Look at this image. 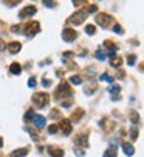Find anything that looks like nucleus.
<instances>
[{"instance_id":"nucleus-17","label":"nucleus","mask_w":144,"mask_h":157,"mask_svg":"<svg viewBox=\"0 0 144 157\" xmlns=\"http://www.w3.org/2000/svg\"><path fill=\"white\" fill-rule=\"evenodd\" d=\"M76 143H78V145H84V146H87V136H85V134H84V136H82V134H79V136L76 137Z\"/></svg>"},{"instance_id":"nucleus-35","label":"nucleus","mask_w":144,"mask_h":157,"mask_svg":"<svg viewBox=\"0 0 144 157\" xmlns=\"http://www.w3.org/2000/svg\"><path fill=\"white\" fill-rule=\"evenodd\" d=\"M28 86H30V88H34V86H36V79L31 77V79L28 80Z\"/></svg>"},{"instance_id":"nucleus-11","label":"nucleus","mask_w":144,"mask_h":157,"mask_svg":"<svg viewBox=\"0 0 144 157\" xmlns=\"http://www.w3.org/2000/svg\"><path fill=\"white\" fill-rule=\"evenodd\" d=\"M33 122H34V125L37 126L39 129H40V128H45V117L40 116V114H34Z\"/></svg>"},{"instance_id":"nucleus-34","label":"nucleus","mask_w":144,"mask_h":157,"mask_svg":"<svg viewBox=\"0 0 144 157\" xmlns=\"http://www.w3.org/2000/svg\"><path fill=\"white\" fill-rule=\"evenodd\" d=\"M3 2H5V3H8V5H10V6H14L16 3H19V2H20V0H3Z\"/></svg>"},{"instance_id":"nucleus-7","label":"nucleus","mask_w":144,"mask_h":157,"mask_svg":"<svg viewBox=\"0 0 144 157\" xmlns=\"http://www.w3.org/2000/svg\"><path fill=\"white\" fill-rule=\"evenodd\" d=\"M59 128H60V131H62V134H65V136H68L70 133H71V122L68 119H62L60 120V123H59Z\"/></svg>"},{"instance_id":"nucleus-19","label":"nucleus","mask_w":144,"mask_h":157,"mask_svg":"<svg viewBox=\"0 0 144 157\" xmlns=\"http://www.w3.org/2000/svg\"><path fill=\"white\" fill-rule=\"evenodd\" d=\"M70 82L73 83V85H81V83H82V77H79V76H71V77H70Z\"/></svg>"},{"instance_id":"nucleus-15","label":"nucleus","mask_w":144,"mask_h":157,"mask_svg":"<svg viewBox=\"0 0 144 157\" xmlns=\"http://www.w3.org/2000/svg\"><path fill=\"white\" fill-rule=\"evenodd\" d=\"M10 71H11V74H14V76H19V74L22 72V66L19 63H13L10 66Z\"/></svg>"},{"instance_id":"nucleus-25","label":"nucleus","mask_w":144,"mask_h":157,"mask_svg":"<svg viewBox=\"0 0 144 157\" xmlns=\"http://www.w3.org/2000/svg\"><path fill=\"white\" fill-rule=\"evenodd\" d=\"M95 55H96V59H98V60H105V54H104L101 49H98V51L95 52Z\"/></svg>"},{"instance_id":"nucleus-27","label":"nucleus","mask_w":144,"mask_h":157,"mask_svg":"<svg viewBox=\"0 0 144 157\" xmlns=\"http://www.w3.org/2000/svg\"><path fill=\"white\" fill-rule=\"evenodd\" d=\"M102 157H116V151L115 150H107Z\"/></svg>"},{"instance_id":"nucleus-26","label":"nucleus","mask_w":144,"mask_h":157,"mask_svg":"<svg viewBox=\"0 0 144 157\" xmlns=\"http://www.w3.org/2000/svg\"><path fill=\"white\" fill-rule=\"evenodd\" d=\"M137 137H138V129L137 128H132L130 129V139H132V140H137Z\"/></svg>"},{"instance_id":"nucleus-29","label":"nucleus","mask_w":144,"mask_h":157,"mask_svg":"<svg viewBox=\"0 0 144 157\" xmlns=\"http://www.w3.org/2000/svg\"><path fill=\"white\" fill-rule=\"evenodd\" d=\"M85 11H87L88 14H92V13H96V11H98V6H96V5H90V6L85 9Z\"/></svg>"},{"instance_id":"nucleus-10","label":"nucleus","mask_w":144,"mask_h":157,"mask_svg":"<svg viewBox=\"0 0 144 157\" xmlns=\"http://www.w3.org/2000/svg\"><path fill=\"white\" fill-rule=\"evenodd\" d=\"M6 48H8V51H10V54H17L20 51L22 45H20V42H10Z\"/></svg>"},{"instance_id":"nucleus-2","label":"nucleus","mask_w":144,"mask_h":157,"mask_svg":"<svg viewBox=\"0 0 144 157\" xmlns=\"http://www.w3.org/2000/svg\"><path fill=\"white\" fill-rule=\"evenodd\" d=\"M33 102L36 103V106L43 108V106H47V105H48L50 96L47 94V92H36V94L33 96Z\"/></svg>"},{"instance_id":"nucleus-24","label":"nucleus","mask_w":144,"mask_h":157,"mask_svg":"<svg viewBox=\"0 0 144 157\" xmlns=\"http://www.w3.org/2000/svg\"><path fill=\"white\" fill-rule=\"evenodd\" d=\"M101 80H104V82H109V83H113V77L112 76H109V74H102V76H101Z\"/></svg>"},{"instance_id":"nucleus-33","label":"nucleus","mask_w":144,"mask_h":157,"mask_svg":"<svg viewBox=\"0 0 144 157\" xmlns=\"http://www.w3.org/2000/svg\"><path fill=\"white\" fill-rule=\"evenodd\" d=\"M33 117H34V113H33V109L26 111V114H25V120H31Z\"/></svg>"},{"instance_id":"nucleus-21","label":"nucleus","mask_w":144,"mask_h":157,"mask_svg":"<svg viewBox=\"0 0 144 157\" xmlns=\"http://www.w3.org/2000/svg\"><path fill=\"white\" fill-rule=\"evenodd\" d=\"M119 91H121V88L118 86V85H113V86H110L109 88V92L112 96H115V94H119Z\"/></svg>"},{"instance_id":"nucleus-8","label":"nucleus","mask_w":144,"mask_h":157,"mask_svg":"<svg viewBox=\"0 0 144 157\" xmlns=\"http://www.w3.org/2000/svg\"><path fill=\"white\" fill-rule=\"evenodd\" d=\"M36 11H37V9H36L34 6H25L22 11L19 13V17L20 18H26V17H31V15H34L36 14Z\"/></svg>"},{"instance_id":"nucleus-32","label":"nucleus","mask_w":144,"mask_h":157,"mask_svg":"<svg viewBox=\"0 0 144 157\" xmlns=\"http://www.w3.org/2000/svg\"><path fill=\"white\" fill-rule=\"evenodd\" d=\"M113 31H115L116 34H122V32H124L122 26H119V25H115V26H113Z\"/></svg>"},{"instance_id":"nucleus-28","label":"nucleus","mask_w":144,"mask_h":157,"mask_svg":"<svg viewBox=\"0 0 144 157\" xmlns=\"http://www.w3.org/2000/svg\"><path fill=\"white\" fill-rule=\"evenodd\" d=\"M57 131H59V126H57V125H51V126L48 128V133H50V134H56Z\"/></svg>"},{"instance_id":"nucleus-4","label":"nucleus","mask_w":144,"mask_h":157,"mask_svg":"<svg viewBox=\"0 0 144 157\" xmlns=\"http://www.w3.org/2000/svg\"><path fill=\"white\" fill-rule=\"evenodd\" d=\"M87 15H88V13L85 11V9H84V11H76L73 15L68 18V22H70L71 25H81V23L85 22Z\"/></svg>"},{"instance_id":"nucleus-6","label":"nucleus","mask_w":144,"mask_h":157,"mask_svg":"<svg viewBox=\"0 0 144 157\" xmlns=\"http://www.w3.org/2000/svg\"><path fill=\"white\" fill-rule=\"evenodd\" d=\"M76 37H78V32L75 29H71V28H65L62 31V39L65 42H73V40H76Z\"/></svg>"},{"instance_id":"nucleus-40","label":"nucleus","mask_w":144,"mask_h":157,"mask_svg":"<svg viewBox=\"0 0 144 157\" xmlns=\"http://www.w3.org/2000/svg\"><path fill=\"white\" fill-rule=\"evenodd\" d=\"M65 57H73V52H68V51H67V52H65Z\"/></svg>"},{"instance_id":"nucleus-38","label":"nucleus","mask_w":144,"mask_h":157,"mask_svg":"<svg viewBox=\"0 0 144 157\" xmlns=\"http://www.w3.org/2000/svg\"><path fill=\"white\" fill-rule=\"evenodd\" d=\"M75 153H76V156H79V157H84V151H82V150H76Z\"/></svg>"},{"instance_id":"nucleus-31","label":"nucleus","mask_w":144,"mask_h":157,"mask_svg":"<svg viewBox=\"0 0 144 157\" xmlns=\"http://www.w3.org/2000/svg\"><path fill=\"white\" fill-rule=\"evenodd\" d=\"M43 5L47 6V8H53L56 3H54V0H43Z\"/></svg>"},{"instance_id":"nucleus-1","label":"nucleus","mask_w":144,"mask_h":157,"mask_svg":"<svg viewBox=\"0 0 144 157\" xmlns=\"http://www.w3.org/2000/svg\"><path fill=\"white\" fill-rule=\"evenodd\" d=\"M71 94H73V91H71L70 85H68L67 82H62L60 85L57 86V91H56L54 97L56 99H64V97H70Z\"/></svg>"},{"instance_id":"nucleus-22","label":"nucleus","mask_w":144,"mask_h":157,"mask_svg":"<svg viewBox=\"0 0 144 157\" xmlns=\"http://www.w3.org/2000/svg\"><path fill=\"white\" fill-rule=\"evenodd\" d=\"M130 120H132L133 123H138V122H140V117H138V113H137V111H132V113H130Z\"/></svg>"},{"instance_id":"nucleus-13","label":"nucleus","mask_w":144,"mask_h":157,"mask_svg":"<svg viewBox=\"0 0 144 157\" xmlns=\"http://www.w3.org/2000/svg\"><path fill=\"white\" fill-rule=\"evenodd\" d=\"M122 151L125 153V156H133L135 148L132 146V143H122Z\"/></svg>"},{"instance_id":"nucleus-5","label":"nucleus","mask_w":144,"mask_h":157,"mask_svg":"<svg viewBox=\"0 0 144 157\" xmlns=\"http://www.w3.org/2000/svg\"><path fill=\"white\" fill-rule=\"evenodd\" d=\"M40 31V25H39V22H30V23H26L25 25V35L26 37H33V35H36Z\"/></svg>"},{"instance_id":"nucleus-18","label":"nucleus","mask_w":144,"mask_h":157,"mask_svg":"<svg viewBox=\"0 0 144 157\" xmlns=\"http://www.w3.org/2000/svg\"><path fill=\"white\" fill-rule=\"evenodd\" d=\"M96 91V85H95V82H92V83H90V85L88 86H85V94H93V92Z\"/></svg>"},{"instance_id":"nucleus-12","label":"nucleus","mask_w":144,"mask_h":157,"mask_svg":"<svg viewBox=\"0 0 144 157\" xmlns=\"http://www.w3.org/2000/svg\"><path fill=\"white\" fill-rule=\"evenodd\" d=\"M28 148H20V150H16V151H13V154H11V157H25L26 154H28Z\"/></svg>"},{"instance_id":"nucleus-30","label":"nucleus","mask_w":144,"mask_h":157,"mask_svg":"<svg viewBox=\"0 0 144 157\" xmlns=\"http://www.w3.org/2000/svg\"><path fill=\"white\" fill-rule=\"evenodd\" d=\"M59 116H60V113H59L57 109H51V113H50V117L51 119H57Z\"/></svg>"},{"instance_id":"nucleus-41","label":"nucleus","mask_w":144,"mask_h":157,"mask_svg":"<svg viewBox=\"0 0 144 157\" xmlns=\"http://www.w3.org/2000/svg\"><path fill=\"white\" fill-rule=\"evenodd\" d=\"M2 146H3V139L0 137V148H2Z\"/></svg>"},{"instance_id":"nucleus-3","label":"nucleus","mask_w":144,"mask_h":157,"mask_svg":"<svg viewBox=\"0 0 144 157\" xmlns=\"http://www.w3.org/2000/svg\"><path fill=\"white\" fill-rule=\"evenodd\" d=\"M95 20H96V23L99 25V26L109 28V26L112 25V22H113V17L109 15V14H105V13H101V14H98V15L95 17Z\"/></svg>"},{"instance_id":"nucleus-39","label":"nucleus","mask_w":144,"mask_h":157,"mask_svg":"<svg viewBox=\"0 0 144 157\" xmlns=\"http://www.w3.org/2000/svg\"><path fill=\"white\" fill-rule=\"evenodd\" d=\"M71 103H70V102L68 100H64V102H62V106H64V108H68Z\"/></svg>"},{"instance_id":"nucleus-16","label":"nucleus","mask_w":144,"mask_h":157,"mask_svg":"<svg viewBox=\"0 0 144 157\" xmlns=\"http://www.w3.org/2000/svg\"><path fill=\"white\" fill-rule=\"evenodd\" d=\"M81 116H84V109H82V108H79V109L75 111V113H73V117H71V120H73V122H79V120H81Z\"/></svg>"},{"instance_id":"nucleus-9","label":"nucleus","mask_w":144,"mask_h":157,"mask_svg":"<svg viewBox=\"0 0 144 157\" xmlns=\"http://www.w3.org/2000/svg\"><path fill=\"white\" fill-rule=\"evenodd\" d=\"M47 150H48V153H50L51 157H64V150H62V148H57V146L50 145Z\"/></svg>"},{"instance_id":"nucleus-20","label":"nucleus","mask_w":144,"mask_h":157,"mask_svg":"<svg viewBox=\"0 0 144 157\" xmlns=\"http://www.w3.org/2000/svg\"><path fill=\"white\" fill-rule=\"evenodd\" d=\"M85 32H87L88 35H93V34L96 32V28H95V25H87V26H85Z\"/></svg>"},{"instance_id":"nucleus-36","label":"nucleus","mask_w":144,"mask_h":157,"mask_svg":"<svg viewBox=\"0 0 144 157\" xmlns=\"http://www.w3.org/2000/svg\"><path fill=\"white\" fill-rule=\"evenodd\" d=\"M76 6H81V5H84V0H71Z\"/></svg>"},{"instance_id":"nucleus-14","label":"nucleus","mask_w":144,"mask_h":157,"mask_svg":"<svg viewBox=\"0 0 144 157\" xmlns=\"http://www.w3.org/2000/svg\"><path fill=\"white\" fill-rule=\"evenodd\" d=\"M121 65H122V59L118 57V55H115V57L110 59V66H113V68H119Z\"/></svg>"},{"instance_id":"nucleus-37","label":"nucleus","mask_w":144,"mask_h":157,"mask_svg":"<svg viewBox=\"0 0 144 157\" xmlns=\"http://www.w3.org/2000/svg\"><path fill=\"white\" fill-rule=\"evenodd\" d=\"M42 85H43V86H51V82H50V80H45V79H43V80H42Z\"/></svg>"},{"instance_id":"nucleus-23","label":"nucleus","mask_w":144,"mask_h":157,"mask_svg":"<svg viewBox=\"0 0 144 157\" xmlns=\"http://www.w3.org/2000/svg\"><path fill=\"white\" fill-rule=\"evenodd\" d=\"M135 62H137V55H135V54H130L129 57H127V63L130 65V66H133Z\"/></svg>"}]
</instances>
